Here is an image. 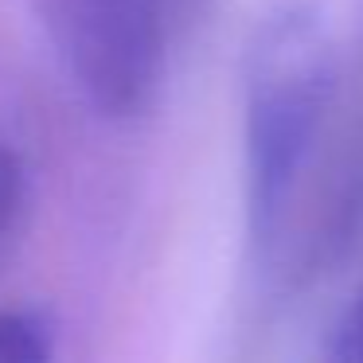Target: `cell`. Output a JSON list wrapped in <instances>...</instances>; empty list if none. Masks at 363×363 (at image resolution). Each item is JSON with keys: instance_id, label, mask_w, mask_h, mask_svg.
<instances>
[{"instance_id": "obj_1", "label": "cell", "mask_w": 363, "mask_h": 363, "mask_svg": "<svg viewBox=\"0 0 363 363\" xmlns=\"http://www.w3.org/2000/svg\"><path fill=\"white\" fill-rule=\"evenodd\" d=\"M242 90L246 230L262 266H277L336 90L328 35L313 12L281 9L262 20L246 48Z\"/></svg>"}, {"instance_id": "obj_2", "label": "cell", "mask_w": 363, "mask_h": 363, "mask_svg": "<svg viewBox=\"0 0 363 363\" xmlns=\"http://www.w3.org/2000/svg\"><path fill=\"white\" fill-rule=\"evenodd\" d=\"M67 79L102 118H141L203 0H35Z\"/></svg>"}, {"instance_id": "obj_3", "label": "cell", "mask_w": 363, "mask_h": 363, "mask_svg": "<svg viewBox=\"0 0 363 363\" xmlns=\"http://www.w3.org/2000/svg\"><path fill=\"white\" fill-rule=\"evenodd\" d=\"M55 328L32 308H0V359H48Z\"/></svg>"}, {"instance_id": "obj_4", "label": "cell", "mask_w": 363, "mask_h": 363, "mask_svg": "<svg viewBox=\"0 0 363 363\" xmlns=\"http://www.w3.org/2000/svg\"><path fill=\"white\" fill-rule=\"evenodd\" d=\"M20 211H24V164L9 145L0 141V246L16 230Z\"/></svg>"}, {"instance_id": "obj_5", "label": "cell", "mask_w": 363, "mask_h": 363, "mask_svg": "<svg viewBox=\"0 0 363 363\" xmlns=\"http://www.w3.org/2000/svg\"><path fill=\"white\" fill-rule=\"evenodd\" d=\"M332 355L344 363H363V289L344 313V320H340L336 340H332Z\"/></svg>"}]
</instances>
